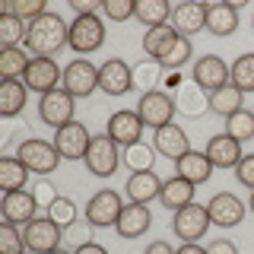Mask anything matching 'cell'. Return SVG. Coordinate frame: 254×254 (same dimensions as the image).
<instances>
[{
	"label": "cell",
	"mask_w": 254,
	"mask_h": 254,
	"mask_svg": "<svg viewBox=\"0 0 254 254\" xmlns=\"http://www.w3.org/2000/svg\"><path fill=\"white\" fill-rule=\"evenodd\" d=\"M127 200L130 203H153L159 200V194H162V178L153 172H133L130 178H127V188H124Z\"/></svg>",
	"instance_id": "obj_22"
},
{
	"label": "cell",
	"mask_w": 254,
	"mask_h": 254,
	"mask_svg": "<svg viewBox=\"0 0 254 254\" xmlns=\"http://www.w3.org/2000/svg\"><path fill=\"white\" fill-rule=\"evenodd\" d=\"M194 190L197 185H190L188 178H165L162 181V194H159V203L165 206V210H181V206H188V203H194Z\"/></svg>",
	"instance_id": "obj_26"
},
{
	"label": "cell",
	"mask_w": 254,
	"mask_h": 254,
	"mask_svg": "<svg viewBox=\"0 0 254 254\" xmlns=\"http://www.w3.org/2000/svg\"><path fill=\"white\" fill-rule=\"evenodd\" d=\"M229 83L238 86L242 92H254V51L232 61V67H229Z\"/></svg>",
	"instance_id": "obj_35"
},
{
	"label": "cell",
	"mask_w": 254,
	"mask_h": 254,
	"mask_svg": "<svg viewBox=\"0 0 254 254\" xmlns=\"http://www.w3.org/2000/svg\"><path fill=\"white\" fill-rule=\"evenodd\" d=\"M29 54L22 48H3L0 51V76L3 79H22L29 70Z\"/></svg>",
	"instance_id": "obj_33"
},
{
	"label": "cell",
	"mask_w": 254,
	"mask_h": 254,
	"mask_svg": "<svg viewBox=\"0 0 254 254\" xmlns=\"http://www.w3.org/2000/svg\"><path fill=\"white\" fill-rule=\"evenodd\" d=\"M0 13H13L16 19H22L29 26V22H35L38 16L48 13V6H45V0H10V3H3Z\"/></svg>",
	"instance_id": "obj_39"
},
{
	"label": "cell",
	"mask_w": 254,
	"mask_h": 254,
	"mask_svg": "<svg viewBox=\"0 0 254 254\" xmlns=\"http://www.w3.org/2000/svg\"><path fill=\"white\" fill-rule=\"evenodd\" d=\"M73 108H76V99L67 89H54L48 95H38V118L48 127H54V130H61L64 124L73 121Z\"/></svg>",
	"instance_id": "obj_10"
},
{
	"label": "cell",
	"mask_w": 254,
	"mask_h": 254,
	"mask_svg": "<svg viewBox=\"0 0 254 254\" xmlns=\"http://www.w3.org/2000/svg\"><path fill=\"white\" fill-rule=\"evenodd\" d=\"M99 89L105 95H127L133 92V67L121 58H108L99 67Z\"/></svg>",
	"instance_id": "obj_12"
},
{
	"label": "cell",
	"mask_w": 254,
	"mask_h": 254,
	"mask_svg": "<svg viewBox=\"0 0 254 254\" xmlns=\"http://www.w3.org/2000/svg\"><path fill=\"white\" fill-rule=\"evenodd\" d=\"M175 175H178V178H188L190 185H206V181L213 178V162L200 149H190V153H185L181 159H175Z\"/></svg>",
	"instance_id": "obj_23"
},
{
	"label": "cell",
	"mask_w": 254,
	"mask_h": 254,
	"mask_svg": "<svg viewBox=\"0 0 254 254\" xmlns=\"http://www.w3.org/2000/svg\"><path fill=\"white\" fill-rule=\"evenodd\" d=\"M105 45V22L99 16H76L70 22V38H67V48H73L76 54H92Z\"/></svg>",
	"instance_id": "obj_5"
},
{
	"label": "cell",
	"mask_w": 254,
	"mask_h": 254,
	"mask_svg": "<svg viewBox=\"0 0 254 254\" xmlns=\"http://www.w3.org/2000/svg\"><path fill=\"white\" fill-rule=\"evenodd\" d=\"M248 210L254 213V190H251V197H248Z\"/></svg>",
	"instance_id": "obj_51"
},
{
	"label": "cell",
	"mask_w": 254,
	"mask_h": 254,
	"mask_svg": "<svg viewBox=\"0 0 254 254\" xmlns=\"http://www.w3.org/2000/svg\"><path fill=\"white\" fill-rule=\"evenodd\" d=\"M102 16L111 22H127L137 16V0H102Z\"/></svg>",
	"instance_id": "obj_42"
},
{
	"label": "cell",
	"mask_w": 254,
	"mask_h": 254,
	"mask_svg": "<svg viewBox=\"0 0 254 254\" xmlns=\"http://www.w3.org/2000/svg\"><path fill=\"white\" fill-rule=\"evenodd\" d=\"M51 254H73V251H67V248H58V251H51Z\"/></svg>",
	"instance_id": "obj_52"
},
{
	"label": "cell",
	"mask_w": 254,
	"mask_h": 254,
	"mask_svg": "<svg viewBox=\"0 0 254 254\" xmlns=\"http://www.w3.org/2000/svg\"><path fill=\"white\" fill-rule=\"evenodd\" d=\"M242 102H245V92L238 89V86H232V83H226L222 89L210 92V111H216V115H222V118L242 111V108H245Z\"/></svg>",
	"instance_id": "obj_31"
},
{
	"label": "cell",
	"mask_w": 254,
	"mask_h": 254,
	"mask_svg": "<svg viewBox=\"0 0 254 254\" xmlns=\"http://www.w3.org/2000/svg\"><path fill=\"white\" fill-rule=\"evenodd\" d=\"M67 38L70 22H64V16L54 10H48L26 26V48L32 51V58H54L61 48H67Z\"/></svg>",
	"instance_id": "obj_1"
},
{
	"label": "cell",
	"mask_w": 254,
	"mask_h": 254,
	"mask_svg": "<svg viewBox=\"0 0 254 254\" xmlns=\"http://www.w3.org/2000/svg\"><path fill=\"white\" fill-rule=\"evenodd\" d=\"M29 102V89L22 79H3L0 83V115L3 118H16Z\"/></svg>",
	"instance_id": "obj_27"
},
{
	"label": "cell",
	"mask_w": 254,
	"mask_h": 254,
	"mask_svg": "<svg viewBox=\"0 0 254 254\" xmlns=\"http://www.w3.org/2000/svg\"><path fill=\"white\" fill-rule=\"evenodd\" d=\"M22 238H26V251L51 254L64 245V229L51 216H35L29 226H22Z\"/></svg>",
	"instance_id": "obj_3"
},
{
	"label": "cell",
	"mask_w": 254,
	"mask_h": 254,
	"mask_svg": "<svg viewBox=\"0 0 254 254\" xmlns=\"http://www.w3.org/2000/svg\"><path fill=\"white\" fill-rule=\"evenodd\" d=\"M70 6L76 16H95L102 10V0H70Z\"/></svg>",
	"instance_id": "obj_46"
},
{
	"label": "cell",
	"mask_w": 254,
	"mask_h": 254,
	"mask_svg": "<svg viewBox=\"0 0 254 254\" xmlns=\"http://www.w3.org/2000/svg\"><path fill=\"white\" fill-rule=\"evenodd\" d=\"M178 254H206V248H203V245H197V242H185L178 248Z\"/></svg>",
	"instance_id": "obj_49"
},
{
	"label": "cell",
	"mask_w": 254,
	"mask_h": 254,
	"mask_svg": "<svg viewBox=\"0 0 254 254\" xmlns=\"http://www.w3.org/2000/svg\"><path fill=\"white\" fill-rule=\"evenodd\" d=\"M245 210H248V203L238 200L232 190H219V194H213V200L206 203V213H210V222L219 229H232L238 222L245 219Z\"/></svg>",
	"instance_id": "obj_14"
},
{
	"label": "cell",
	"mask_w": 254,
	"mask_h": 254,
	"mask_svg": "<svg viewBox=\"0 0 254 254\" xmlns=\"http://www.w3.org/2000/svg\"><path fill=\"white\" fill-rule=\"evenodd\" d=\"M153 146H156V153L159 156H165V159H181L185 153H190V140H188V133H185V127H178V124H165V127H159V130L153 133Z\"/></svg>",
	"instance_id": "obj_21"
},
{
	"label": "cell",
	"mask_w": 254,
	"mask_h": 254,
	"mask_svg": "<svg viewBox=\"0 0 254 254\" xmlns=\"http://www.w3.org/2000/svg\"><path fill=\"white\" fill-rule=\"evenodd\" d=\"M251 29H254V16H251Z\"/></svg>",
	"instance_id": "obj_53"
},
{
	"label": "cell",
	"mask_w": 254,
	"mask_h": 254,
	"mask_svg": "<svg viewBox=\"0 0 254 254\" xmlns=\"http://www.w3.org/2000/svg\"><path fill=\"white\" fill-rule=\"evenodd\" d=\"M238 29V3H206V32L226 38Z\"/></svg>",
	"instance_id": "obj_25"
},
{
	"label": "cell",
	"mask_w": 254,
	"mask_h": 254,
	"mask_svg": "<svg viewBox=\"0 0 254 254\" xmlns=\"http://www.w3.org/2000/svg\"><path fill=\"white\" fill-rule=\"evenodd\" d=\"M29 190H32V197L38 200V206H45V210H48V206H51V203L61 197V194H58V188H54L48 178H38V181H35V185H32Z\"/></svg>",
	"instance_id": "obj_44"
},
{
	"label": "cell",
	"mask_w": 254,
	"mask_h": 254,
	"mask_svg": "<svg viewBox=\"0 0 254 254\" xmlns=\"http://www.w3.org/2000/svg\"><path fill=\"white\" fill-rule=\"evenodd\" d=\"M210 226L213 222H210V213H206L203 203H188L181 210H175V216H172V232L181 242H200Z\"/></svg>",
	"instance_id": "obj_9"
},
{
	"label": "cell",
	"mask_w": 254,
	"mask_h": 254,
	"mask_svg": "<svg viewBox=\"0 0 254 254\" xmlns=\"http://www.w3.org/2000/svg\"><path fill=\"white\" fill-rule=\"evenodd\" d=\"M169 26L175 29V35L190 38L197 32L206 29V3H197V0H185V3L172 6V19Z\"/></svg>",
	"instance_id": "obj_17"
},
{
	"label": "cell",
	"mask_w": 254,
	"mask_h": 254,
	"mask_svg": "<svg viewBox=\"0 0 254 254\" xmlns=\"http://www.w3.org/2000/svg\"><path fill=\"white\" fill-rule=\"evenodd\" d=\"M137 115H140V121L146 127L159 130V127L175 121V99L169 92H162V89L146 92V95H140V102H137Z\"/></svg>",
	"instance_id": "obj_11"
},
{
	"label": "cell",
	"mask_w": 254,
	"mask_h": 254,
	"mask_svg": "<svg viewBox=\"0 0 254 254\" xmlns=\"http://www.w3.org/2000/svg\"><path fill=\"white\" fill-rule=\"evenodd\" d=\"M172 99H175V111L185 115V118H200L203 111H210V95H206L190 76L181 79V86L172 92Z\"/></svg>",
	"instance_id": "obj_19"
},
{
	"label": "cell",
	"mask_w": 254,
	"mask_h": 254,
	"mask_svg": "<svg viewBox=\"0 0 254 254\" xmlns=\"http://www.w3.org/2000/svg\"><path fill=\"white\" fill-rule=\"evenodd\" d=\"M61 89H67L73 99H86L99 89V67L89 58H73L64 67V79H61Z\"/></svg>",
	"instance_id": "obj_4"
},
{
	"label": "cell",
	"mask_w": 254,
	"mask_h": 254,
	"mask_svg": "<svg viewBox=\"0 0 254 254\" xmlns=\"http://www.w3.org/2000/svg\"><path fill=\"white\" fill-rule=\"evenodd\" d=\"M83 162H86V169H89L92 175L108 178V175H115L118 165H121V146H118L108 133H95L92 143H89V153H86Z\"/></svg>",
	"instance_id": "obj_6"
},
{
	"label": "cell",
	"mask_w": 254,
	"mask_h": 254,
	"mask_svg": "<svg viewBox=\"0 0 254 254\" xmlns=\"http://www.w3.org/2000/svg\"><path fill=\"white\" fill-rule=\"evenodd\" d=\"M61 79H64V67L54 58H32L26 76H22V83H26L29 92L48 95V92L61 89Z\"/></svg>",
	"instance_id": "obj_8"
},
{
	"label": "cell",
	"mask_w": 254,
	"mask_h": 254,
	"mask_svg": "<svg viewBox=\"0 0 254 254\" xmlns=\"http://www.w3.org/2000/svg\"><path fill=\"white\" fill-rule=\"evenodd\" d=\"M143 254H178V251H175L169 242H153V245H149V248L143 251Z\"/></svg>",
	"instance_id": "obj_48"
},
{
	"label": "cell",
	"mask_w": 254,
	"mask_h": 254,
	"mask_svg": "<svg viewBox=\"0 0 254 254\" xmlns=\"http://www.w3.org/2000/svg\"><path fill=\"white\" fill-rule=\"evenodd\" d=\"M159 76H162V64H159V61L146 58V61L133 64V92H140V95L156 92Z\"/></svg>",
	"instance_id": "obj_32"
},
{
	"label": "cell",
	"mask_w": 254,
	"mask_h": 254,
	"mask_svg": "<svg viewBox=\"0 0 254 254\" xmlns=\"http://www.w3.org/2000/svg\"><path fill=\"white\" fill-rule=\"evenodd\" d=\"M190 54H194V48H190V38L175 35L172 45L165 48L162 54H159V64H162V70H178V67H185V64L190 61Z\"/></svg>",
	"instance_id": "obj_34"
},
{
	"label": "cell",
	"mask_w": 254,
	"mask_h": 254,
	"mask_svg": "<svg viewBox=\"0 0 254 254\" xmlns=\"http://www.w3.org/2000/svg\"><path fill=\"white\" fill-rule=\"evenodd\" d=\"M222 133H229V137L238 140V143L254 140V111L242 108V111H235V115H229L226 118V130Z\"/></svg>",
	"instance_id": "obj_36"
},
{
	"label": "cell",
	"mask_w": 254,
	"mask_h": 254,
	"mask_svg": "<svg viewBox=\"0 0 254 254\" xmlns=\"http://www.w3.org/2000/svg\"><path fill=\"white\" fill-rule=\"evenodd\" d=\"M16 156L22 159V165L32 172V175H51L54 169L61 165V153L54 143L48 140H38V137H29L16 146Z\"/></svg>",
	"instance_id": "obj_2"
},
{
	"label": "cell",
	"mask_w": 254,
	"mask_h": 254,
	"mask_svg": "<svg viewBox=\"0 0 254 254\" xmlns=\"http://www.w3.org/2000/svg\"><path fill=\"white\" fill-rule=\"evenodd\" d=\"M137 22H143L146 29H156V26H169L172 19V3L169 0H137Z\"/></svg>",
	"instance_id": "obj_29"
},
{
	"label": "cell",
	"mask_w": 254,
	"mask_h": 254,
	"mask_svg": "<svg viewBox=\"0 0 254 254\" xmlns=\"http://www.w3.org/2000/svg\"><path fill=\"white\" fill-rule=\"evenodd\" d=\"M235 181H238L242 188L254 190V153H245L242 162L235 165Z\"/></svg>",
	"instance_id": "obj_45"
},
{
	"label": "cell",
	"mask_w": 254,
	"mask_h": 254,
	"mask_svg": "<svg viewBox=\"0 0 254 254\" xmlns=\"http://www.w3.org/2000/svg\"><path fill=\"white\" fill-rule=\"evenodd\" d=\"M206 254H238V248L232 238H216V242L206 245Z\"/></svg>",
	"instance_id": "obj_47"
},
{
	"label": "cell",
	"mask_w": 254,
	"mask_h": 254,
	"mask_svg": "<svg viewBox=\"0 0 254 254\" xmlns=\"http://www.w3.org/2000/svg\"><path fill=\"white\" fill-rule=\"evenodd\" d=\"M206 159L213 162V169H232L235 172V165L242 162V143L232 140L229 133H216V137H210L206 140Z\"/></svg>",
	"instance_id": "obj_20"
},
{
	"label": "cell",
	"mask_w": 254,
	"mask_h": 254,
	"mask_svg": "<svg viewBox=\"0 0 254 254\" xmlns=\"http://www.w3.org/2000/svg\"><path fill=\"white\" fill-rule=\"evenodd\" d=\"M48 216H51L54 222H58L61 229H67V226H73V222L79 219L76 216V203L73 200H67V197H58L51 206H48Z\"/></svg>",
	"instance_id": "obj_43"
},
{
	"label": "cell",
	"mask_w": 254,
	"mask_h": 254,
	"mask_svg": "<svg viewBox=\"0 0 254 254\" xmlns=\"http://www.w3.org/2000/svg\"><path fill=\"white\" fill-rule=\"evenodd\" d=\"M0 213H3V222L29 226V222L38 216V200L32 197V190H10V194H3Z\"/></svg>",
	"instance_id": "obj_18"
},
{
	"label": "cell",
	"mask_w": 254,
	"mask_h": 254,
	"mask_svg": "<svg viewBox=\"0 0 254 254\" xmlns=\"http://www.w3.org/2000/svg\"><path fill=\"white\" fill-rule=\"evenodd\" d=\"M89 143H92V133L86 130L83 121H70L61 130H54V146H58L61 159H73V162L76 159H86Z\"/></svg>",
	"instance_id": "obj_13"
},
{
	"label": "cell",
	"mask_w": 254,
	"mask_h": 254,
	"mask_svg": "<svg viewBox=\"0 0 254 254\" xmlns=\"http://www.w3.org/2000/svg\"><path fill=\"white\" fill-rule=\"evenodd\" d=\"M190 79L210 95V92H216V89H222V86L229 83V64L222 61L219 54H203L200 61H194V73H190Z\"/></svg>",
	"instance_id": "obj_16"
},
{
	"label": "cell",
	"mask_w": 254,
	"mask_h": 254,
	"mask_svg": "<svg viewBox=\"0 0 254 254\" xmlns=\"http://www.w3.org/2000/svg\"><path fill=\"white\" fill-rule=\"evenodd\" d=\"M92 229L86 219H76L73 226H67L64 229V245L61 248H67V251H79V248H86V245H92Z\"/></svg>",
	"instance_id": "obj_40"
},
{
	"label": "cell",
	"mask_w": 254,
	"mask_h": 254,
	"mask_svg": "<svg viewBox=\"0 0 254 254\" xmlns=\"http://www.w3.org/2000/svg\"><path fill=\"white\" fill-rule=\"evenodd\" d=\"M22 251H26L22 229L13 222H0V254H22Z\"/></svg>",
	"instance_id": "obj_41"
},
{
	"label": "cell",
	"mask_w": 254,
	"mask_h": 254,
	"mask_svg": "<svg viewBox=\"0 0 254 254\" xmlns=\"http://www.w3.org/2000/svg\"><path fill=\"white\" fill-rule=\"evenodd\" d=\"M149 222H153V216H149L146 203H124L121 216L115 222V232L121 238H140L149 229Z\"/></svg>",
	"instance_id": "obj_24"
},
{
	"label": "cell",
	"mask_w": 254,
	"mask_h": 254,
	"mask_svg": "<svg viewBox=\"0 0 254 254\" xmlns=\"http://www.w3.org/2000/svg\"><path fill=\"white\" fill-rule=\"evenodd\" d=\"M73 254H108V248H105V245H86V248H79V251H73Z\"/></svg>",
	"instance_id": "obj_50"
},
{
	"label": "cell",
	"mask_w": 254,
	"mask_h": 254,
	"mask_svg": "<svg viewBox=\"0 0 254 254\" xmlns=\"http://www.w3.org/2000/svg\"><path fill=\"white\" fill-rule=\"evenodd\" d=\"M175 38V29L172 26H156V29H146V35H143V51H146V58L159 61V54L165 51V48L172 45Z\"/></svg>",
	"instance_id": "obj_37"
},
{
	"label": "cell",
	"mask_w": 254,
	"mask_h": 254,
	"mask_svg": "<svg viewBox=\"0 0 254 254\" xmlns=\"http://www.w3.org/2000/svg\"><path fill=\"white\" fill-rule=\"evenodd\" d=\"M121 210H124L121 194L111 190V188H102V190H95V194L89 197V203H86V222L95 226V229H108V226L115 229Z\"/></svg>",
	"instance_id": "obj_7"
},
{
	"label": "cell",
	"mask_w": 254,
	"mask_h": 254,
	"mask_svg": "<svg viewBox=\"0 0 254 254\" xmlns=\"http://www.w3.org/2000/svg\"><path fill=\"white\" fill-rule=\"evenodd\" d=\"M19 42H26V22L16 19L13 13H0V45L19 48Z\"/></svg>",
	"instance_id": "obj_38"
},
{
	"label": "cell",
	"mask_w": 254,
	"mask_h": 254,
	"mask_svg": "<svg viewBox=\"0 0 254 254\" xmlns=\"http://www.w3.org/2000/svg\"><path fill=\"white\" fill-rule=\"evenodd\" d=\"M156 146H149V143H133V146H127L121 149V165H127V172H153V165H156Z\"/></svg>",
	"instance_id": "obj_30"
},
{
	"label": "cell",
	"mask_w": 254,
	"mask_h": 254,
	"mask_svg": "<svg viewBox=\"0 0 254 254\" xmlns=\"http://www.w3.org/2000/svg\"><path fill=\"white\" fill-rule=\"evenodd\" d=\"M143 130H146V124L140 121V115H137V111H127V108L115 111V115L108 118V127H105V133H108V137L115 140L121 149L133 146V143H140V140H143Z\"/></svg>",
	"instance_id": "obj_15"
},
{
	"label": "cell",
	"mask_w": 254,
	"mask_h": 254,
	"mask_svg": "<svg viewBox=\"0 0 254 254\" xmlns=\"http://www.w3.org/2000/svg\"><path fill=\"white\" fill-rule=\"evenodd\" d=\"M22 254H32V251H22Z\"/></svg>",
	"instance_id": "obj_54"
},
{
	"label": "cell",
	"mask_w": 254,
	"mask_h": 254,
	"mask_svg": "<svg viewBox=\"0 0 254 254\" xmlns=\"http://www.w3.org/2000/svg\"><path fill=\"white\" fill-rule=\"evenodd\" d=\"M29 169L22 165V159L16 153H6L0 159V188H3V194H10V190H26V178H29Z\"/></svg>",
	"instance_id": "obj_28"
}]
</instances>
